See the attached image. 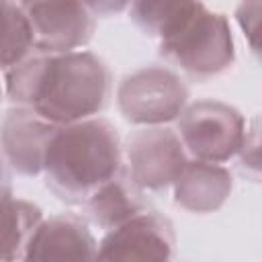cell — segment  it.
<instances>
[{"label":"cell","mask_w":262,"mask_h":262,"mask_svg":"<svg viewBox=\"0 0 262 262\" xmlns=\"http://www.w3.org/2000/svg\"><path fill=\"white\" fill-rule=\"evenodd\" d=\"M98 244L76 215L41 219L33 229L23 260H96Z\"/></svg>","instance_id":"obj_10"},{"label":"cell","mask_w":262,"mask_h":262,"mask_svg":"<svg viewBox=\"0 0 262 262\" xmlns=\"http://www.w3.org/2000/svg\"><path fill=\"white\" fill-rule=\"evenodd\" d=\"M57 125L27 106H14L0 119V151L8 168L20 176L43 174L47 145Z\"/></svg>","instance_id":"obj_9"},{"label":"cell","mask_w":262,"mask_h":262,"mask_svg":"<svg viewBox=\"0 0 262 262\" xmlns=\"http://www.w3.org/2000/svg\"><path fill=\"white\" fill-rule=\"evenodd\" d=\"M0 100H2V86H0Z\"/></svg>","instance_id":"obj_18"},{"label":"cell","mask_w":262,"mask_h":262,"mask_svg":"<svg viewBox=\"0 0 262 262\" xmlns=\"http://www.w3.org/2000/svg\"><path fill=\"white\" fill-rule=\"evenodd\" d=\"M111 70L90 51L33 53L4 74L10 102L27 106L53 125L102 113L111 98Z\"/></svg>","instance_id":"obj_1"},{"label":"cell","mask_w":262,"mask_h":262,"mask_svg":"<svg viewBox=\"0 0 262 262\" xmlns=\"http://www.w3.org/2000/svg\"><path fill=\"white\" fill-rule=\"evenodd\" d=\"M10 190H12L10 168H8V164H6V160H4V156H2V151H0V196L10 194Z\"/></svg>","instance_id":"obj_17"},{"label":"cell","mask_w":262,"mask_h":262,"mask_svg":"<svg viewBox=\"0 0 262 262\" xmlns=\"http://www.w3.org/2000/svg\"><path fill=\"white\" fill-rule=\"evenodd\" d=\"M176 256V233L168 217L141 211L106 231L96 250V260H158Z\"/></svg>","instance_id":"obj_8"},{"label":"cell","mask_w":262,"mask_h":262,"mask_svg":"<svg viewBox=\"0 0 262 262\" xmlns=\"http://www.w3.org/2000/svg\"><path fill=\"white\" fill-rule=\"evenodd\" d=\"M94 16H113L129 8L131 0H84Z\"/></svg>","instance_id":"obj_16"},{"label":"cell","mask_w":262,"mask_h":262,"mask_svg":"<svg viewBox=\"0 0 262 262\" xmlns=\"http://www.w3.org/2000/svg\"><path fill=\"white\" fill-rule=\"evenodd\" d=\"M244 115L221 100H196L186 104L176 119V133L188 156L223 164L237 156L246 139Z\"/></svg>","instance_id":"obj_4"},{"label":"cell","mask_w":262,"mask_h":262,"mask_svg":"<svg viewBox=\"0 0 262 262\" xmlns=\"http://www.w3.org/2000/svg\"><path fill=\"white\" fill-rule=\"evenodd\" d=\"M18 4L37 53L74 51L92 39L94 14L84 0H18Z\"/></svg>","instance_id":"obj_7"},{"label":"cell","mask_w":262,"mask_h":262,"mask_svg":"<svg viewBox=\"0 0 262 262\" xmlns=\"http://www.w3.org/2000/svg\"><path fill=\"white\" fill-rule=\"evenodd\" d=\"M127 176L143 192H162L174 184L188 154L178 133L164 125L137 129L125 143Z\"/></svg>","instance_id":"obj_6"},{"label":"cell","mask_w":262,"mask_h":262,"mask_svg":"<svg viewBox=\"0 0 262 262\" xmlns=\"http://www.w3.org/2000/svg\"><path fill=\"white\" fill-rule=\"evenodd\" d=\"M160 55L196 82L225 74L235 61L227 18L194 0L180 20L160 37Z\"/></svg>","instance_id":"obj_3"},{"label":"cell","mask_w":262,"mask_h":262,"mask_svg":"<svg viewBox=\"0 0 262 262\" xmlns=\"http://www.w3.org/2000/svg\"><path fill=\"white\" fill-rule=\"evenodd\" d=\"M121 170L123 147L119 133L102 117L57 125L43 162L49 190L66 203H84Z\"/></svg>","instance_id":"obj_2"},{"label":"cell","mask_w":262,"mask_h":262,"mask_svg":"<svg viewBox=\"0 0 262 262\" xmlns=\"http://www.w3.org/2000/svg\"><path fill=\"white\" fill-rule=\"evenodd\" d=\"M82 205L90 221L106 231L147 209L145 192L137 188L123 170L98 186Z\"/></svg>","instance_id":"obj_12"},{"label":"cell","mask_w":262,"mask_h":262,"mask_svg":"<svg viewBox=\"0 0 262 262\" xmlns=\"http://www.w3.org/2000/svg\"><path fill=\"white\" fill-rule=\"evenodd\" d=\"M41 219L37 205L12 194L0 196V262L25 258L27 242Z\"/></svg>","instance_id":"obj_13"},{"label":"cell","mask_w":262,"mask_h":262,"mask_svg":"<svg viewBox=\"0 0 262 262\" xmlns=\"http://www.w3.org/2000/svg\"><path fill=\"white\" fill-rule=\"evenodd\" d=\"M174 203L188 213H215L219 211L233 190L231 172L215 162L188 160L172 184Z\"/></svg>","instance_id":"obj_11"},{"label":"cell","mask_w":262,"mask_h":262,"mask_svg":"<svg viewBox=\"0 0 262 262\" xmlns=\"http://www.w3.org/2000/svg\"><path fill=\"white\" fill-rule=\"evenodd\" d=\"M33 53V37L18 0H0V70Z\"/></svg>","instance_id":"obj_14"},{"label":"cell","mask_w":262,"mask_h":262,"mask_svg":"<svg viewBox=\"0 0 262 262\" xmlns=\"http://www.w3.org/2000/svg\"><path fill=\"white\" fill-rule=\"evenodd\" d=\"M188 104L182 78L164 66H145L125 76L117 88V106L133 125H166L178 119Z\"/></svg>","instance_id":"obj_5"},{"label":"cell","mask_w":262,"mask_h":262,"mask_svg":"<svg viewBox=\"0 0 262 262\" xmlns=\"http://www.w3.org/2000/svg\"><path fill=\"white\" fill-rule=\"evenodd\" d=\"M192 4L194 0H131L129 16L145 35L160 39Z\"/></svg>","instance_id":"obj_15"}]
</instances>
